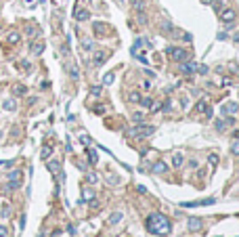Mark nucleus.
<instances>
[{
	"label": "nucleus",
	"instance_id": "f257e3e1",
	"mask_svg": "<svg viewBox=\"0 0 239 237\" xmlns=\"http://www.w3.org/2000/svg\"><path fill=\"white\" fill-rule=\"evenodd\" d=\"M145 227H147V231L157 233V235H166V233H170V220H168L164 214H157V212H153V214L147 216Z\"/></svg>",
	"mask_w": 239,
	"mask_h": 237
},
{
	"label": "nucleus",
	"instance_id": "f03ea898",
	"mask_svg": "<svg viewBox=\"0 0 239 237\" xmlns=\"http://www.w3.org/2000/svg\"><path fill=\"white\" fill-rule=\"evenodd\" d=\"M168 55L172 57L174 61H178V63H182V61H187V50H182V48H174V46H170L168 48Z\"/></svg>",
	"mask_w": 239,
	"mask_h": 237
},
{
	"label": "nucleus",
	"instance_id": "7ed1b4c3",
	"mask_svg": "<svg viewBox=\"0 0 239 237\" xmlns=\"http://www.w3.org/2000/svg\"><path fill=\"white\" fill-rule=\"evenodd\" d=\"M208 203H214V197H206V199H199V202H185L182 206L185 208H199V206H208Z\"/></svg>",
	"mask_w": 239,
	"mask_h": 237
},
{
	"label": "nucleus",
	"instance_id": "20e7f679",
	"mask_svg": "<svg viewBox=\"0 0 239 237\" xmlns=\"http://www.w3.org/2000/svg\"><path fill=\"white\" fill-rule=\"evenodd\" d=\"M153 126H139V128H134V134H141V136H149V134H153Z\"/></svg>",
	"mask_w": 239,
	"mask_h": 237
},
{
	"label": "nucleus",
	"instance_id": "39448f33",
	"mask_svg": "<svg viewBox=\"0 0 239 237\" xmlns=\"http://www.w3.org/2000/svg\"><path fill=\"white\" fill-rule=\"evenodd\" d=\"M237 109H239V105L237 103H225V105H222V113H225V116H233V113H237Z\"/></svg>",
	"mask_w": 239,
	"mask_h": 237
},
{
	"label": "nucleus",
	"instance_id": "423d86ee",
	"mask_svg": "<svg viewBox=\"0 0 239 237\" xmlns=\"http://www.w3.org/2000/svg\"><path fill=\"white\" fill-rule=\"evenodd\" d=\"M220 19H222V21H227V23H231V21L235 19V11H231V9L220 11Z\"/></svg>",
	"mask_w": 239,
	"mask_h": 237
},
{
	"label": "nucleus",
	"instance_id": "0eeeda50",
	"mask_svg": "<svg viewBox=\"0 0 239 237\" xmlns=\"http://www.w3.org/2000/svg\"><path fill=\"white\" fill-rule=\"evenodd\" d=\"M195 69H197V65H195V63H187V61H182V65H180V71H182V73H193Z\"/></svg>",
	"mask_w": 239,
	"mask_h": 237
},
{
	"label": "nucleus",
	"instance_id": "6e6552de",
	"mask_svg": "<svg viewBox=\"0 0 239 237\" xmlns=\"http://www.w3.org/2000/svg\"><path fill=\"white\" fill-rule=\"evenodd\" d=\"M202 227H203V223L199 218H189V229H191V231H199Z\"/></svg>",
	"mask_w": 239,
	"mask_h": 237
},
{
	"label": "nucleus",
	"instance_id": "1a4fd4ad",
	"mask_svg": "<svg viewBox=\"0 0 239 237\" xmlns=\"http://www.w3.org/2000/svg\"><path fill=\"white\" fill-rule=\"evenodd\" d=\"M151 170H153L155 174H164V172H166V164H164V162H155Z\"/></svg>",
	"mask_w": 239,
	"mask_h": 237
},
{
	"label": "nucleus",
	"instance_id": "9d476101",
	"mask_svg": "<svg viewBox=\"0 0 239 237\" xmlns=\"http://www.w3.org/2000/svg\"><path fill=\"white\" fill-rule=\"evenodd\" d=\"M182 160H185V157H182V153H174V157H172V166H174V168H180V166H182Z\"/></svg>",
	"mask_w": 239,
	"mask_h": 237
},
{
	"label": "nucleus",
	"instance_id": "9b49d317",
	"mask_svg": "<svg viewBox=\"0 0 239 237\" xmlns=\"http://www.w3.org/2000/svg\"><path fill=\"white\" fill-rule=\"evenodd\" d=\"M88 17H90V13L88 11H78L76 13V19H78V21H86Z\"/></svg>",
	"mask_w": 239,
	"mask_h": 237
},
{
	"label": "nucleus",
	"instance_id": "f8f14e48",
	"mask_svg": "<svg viewBox=\"0 0 239 237\" xmlns=\"http://www.w3.org/2000/svg\"><path fill=\"white\" fill-rule=\"evenodd\" d=\"M105 53H95V65H103V61H105Z\"/></svg>",
	"mask_w": 239,
	"mask_h": 237
},
{
	"label": "nucleus",
	"instance_id": "ddd939ff",
	"mask_svg": "<svg viewBox=\"0 0 239 237\" xmlns=\"http://www.w3.org/2000/svg\"><path fill=\"white\" fill-rule=\"evenodd\" d=\"M195 113H202V111H208V105H206V101H199L197 105H195V109H193Z\"/></svg>",
	"mask_w": 239,
	"mask_h": 237
},
{
	"label": "nucleus",
	"instance_id": "4468645a",
	"mask_svg": "<svg viewBox=\"0 0 239 237\" xmlns=\"http://www.w3.org/2000/svg\"><path fill=\"white\" fill-rule=\"evenodd\" d=\"M122 220V212H116L111 218H109V225H116V223H120Z\"/></svg>",
	"mask_w": 239,
	"mask_h": 237
},
{
	"label": "nucleus",
	"instance_id": "2eb2a0df",
	"mask_svg": "<svg viewBox=\"0 0 239 237\" xmlns=\"http://www.w3.org/2000/svg\"><path fill=\"white\" fill-rule=\"evenodd\" d=\"M19 40H21V36L17 34V32H13V34L9 36V42H11V44H17V42H19Z\"/></svg>",
	"mask_w": 239,
	"mask_h": 237
},
{
	"label": "nucleus",
	"instance_id": "dca6fc26",
	"mask_svg": "<svg viewBox=\"0 0 239 237\" xmlns=\"http://www.w3.org/2000/svg\"><path fill=\"white\" fill-rule=\"evenodd\" d=\"M84 199H86V202L95 199V191H90V189H84Z\"/></svg>",
	"mask_w": 239,
	"mask_h": 237
},
{
	"label": "nucleus",
	"instance_id": "f3484780",
	"mask_svg": "<svg viewBox=\"0 0 239 237\" xmlns=\"http://www.w3.org/2000/svg\"><path fill=\"white\" fill-rule=\"evenodd\" d=\"M15 101H13V99H6V101H4V109H9V111H13V109H15Z\"/></svg>",
	"mask_w": 239,
	"mask_h": 237
},
{
	"label": "nucleus",
	"instance_id": "a211bd4d",
	"mask_svg": "<svg viewBox=\"0 0 239 237\" xmlns=\"http://www.w3.org/2000/svg\"><path fill=\"white\" fill-rule=\"evenodd\" d=\"M113 82V73H105L103 76V84H111Z\"/></svg>",
	"mask_w": 239,
	"mask_h": 237
},
{
	"label": "nucleus",
	"instance_id": "6ab92c4d",
	"mask_svg": "<svg viewBox=\"0 0 239 237\" xmlns=\"http://www.w3.org/2000/svg\"><path fill=\"white\" fill-rule=\"evenodd\" d=\"M32 50H34L36 55H40V53L44 50V44H34V46H32Z\"/></svg>",
	"mask_w": 239,
	"mask_h": 237
},
{
	"label": "nucleus",
	"instance_id": "aec40b11",
	"mask_svg": "<svg viewBox=\"0 0 239 237\" xmlns=\"http://www.w3.org/2000/svg\"><path fill=\"white\" fill-rule=\"evenodd\" d=\"M208 162H210L212 166H216V164H218V155H216V153H212L210 157H208Z\"/></svg>",
	"mask_w": 239,
	"mask_h": 237
},
{
	"label": "nucleus",
	"instance_id": "412c9836",
	"mask_svg": "<svg viewBox=\"0 0 239 237\" xmlns=\"http://www.w3.org/2000/svg\"><path fill=\"white\" fill-rule=\"evenodd\" d=\"M50 153H53V147H44V149H42V157H44V160H46Z\"/></svg>",
	"mask_w": 239,
	"mask_h": 237
},
{
	"label": "nucleus",
	"instance_id": "4be33fe9",
	"mask_svg": "<svg viewBox=\"0 0 239 237\" xmlns=\"http://www.w3.org/2000/svg\"><path fill=\"white\" fill-rule=\"evenodd\" d=\"M225 126H227L225 120H218V122H216V128H218V130H225Z\"/></svg>",
	"mask_w": 239,
	"mask_h": 237
},
{
	"label": "nucleus",
	"instance_id": "5701e85b",
	"mask_svg": "<svg viewBox=\"0 0 239 237\" xmlns=\"http://www.w3.org/2000/svg\"><path fill=\"white\" fill-rule=\"evenodd\" d=\"M132 6H134L136 11H141V9H143V2H141V0H132Z\"/></svg>",
	"mask_w": 239,
	"mask_h": 237
},
{
	"label": "nucleus",
	"instance_id": "b1692460",
	"mask_svg": "<svg viewBox=\"0 0 239 237\" xmlns=\"http://www.w3.org/2000/svg\"><path fill=\"white\" fill-rule=\"evenodd\" d=\"M130 101H132V103H139V101H141V95H139V93H132V95H130Z\"/></svg>",
	"mask_w": 239,
	"mask_h": 237
},
{
	"label": "nucleus",
	"instance_id": "393cba45",
	"mask_svg": "<svg viewBox=\"0 0 239 237\" xmlns=\"http://www.w3.org/2000/svg\"><path fill=\"white\" fill-rule=\"evenodd\" d=\"M88 157H90V162H92V164H96V153L92 151V149H88Z\"/></svg>",
	"mask_w": 239,
	"mask_h": 237
},
{
	"label": "nucleus",
	"instance_id": "a878e982",
	"mask_svg": "<svg viewBox=\"0 0 239 237\" xmlns=\"http://www.w3.org/2000/svg\"><path fill=\"white\" fill-rule=\"evenodd\" d=\"M231 151H233V153H235V155H239V141H235V143H233V147H231Z\"/></svg>",
	"mask_w": 239,
	"mask_h": 237
},
{
	"label": "nucleus",
	"instance_id": "bb28decb",
	"mask_svg": "<svg viewBox=\"0 0 239 237\" xmlns=\"http://www.w3.org/2000/svg\"><path fill=\"white\" fill-rule=\"evenodd\" d=\"M15 95H25V86H15Z\"/></svg>",
	"mask_w": 239,
	"mask_h": 237
},
{
	"label": "nucleus",
	"instance_id": "cd10ccee",
	"mask_svg": "<svg viewBox=\"0 0 239 237\" xmlns=\"http://www.w3.org/2000/svg\"><path fill=\"white\" fill-rule=\"evenodd\" d=\"M139 103H143L145 107H151V99H141V101H139Z\"/></svg>",
	"mask_w": 239,
	"mask_h": 237
},
{
	"label": "nucleus",
	"instance_id": "c85d7f7f",
	"mask_svg": "<svg viewBox=\"0 0 239 237\" xmlns=\"http://www.w3.org/2000/svg\"><path fill=\"white\" fill-rule=\"evenodd\" d=\"M134 120H136V122H143V120H145V113H134Z\"/></svg>",
	"mask_w": 239,
	"mask_h": 237
},
{
	"label": "nucleus",
	"instance_id": "c756f323",
	"mask_svg": "<svg viewBox=\"0 0 239 237\" xmlns=\"http://www.w3.org/2000/svg\"><path fill=\"white\" fill-rule=\"evenodd\" d=\"M84 48L90 50V48H92V42H90V40H84Z\"/></svg>",
	"mask_w": 239,
	"mask_h": 237
},
{
	"label": "nucleus",
	"instance_id": "7c9ffc66",
	"mask_svg": "<svg viewBox=\"0 0 239 237\" xmlns=\"http://www.w3.org/2000/svg\"><path fill=\"white\" fill-rule=\"evenodd\" d=\"M99 93H101V88H99V86H95V88H90V95H99Z\"/></svg>",
	"mask_w": 239,
	"mask_h": 237
},
{
	"label": "nucleus",
	"instance_id": "2f4dec72",
	"mask_svg": "<svg viewBox=\"0 0 239 237\" xmlns=\"http://www.w3.org/2000/svg\"><path fill=\"white\" fill-rule=\"evenodd\" d=\"M88 183H96V174H88Z\"/></svg>",
	"mask_w": 239,
	"mask_h": 237
},
{
	"label": "nucleus",
	"instance_id": "473e14b6",
	"mask_svg": "<svg viewBox=\"0 0 239 237\" xmlns=\"http://www.w3.org/2000/svg\"><path fill=\"white\" fill-rule=\"evenodd\" d=\"M6 235V229H4V227H0V237H4Z\"/></svg>",
	"mask_w": 239,
	"mask_h": 237
},
{
	"label": "nucleus",
	"instance_id": "72a5a7b5",
	"mask_svg": "<svg viewBox=\"0 0 239 237\" xmlns=\"http://www.w3.org/2000/svg\"><path fill=\"white\" fill-rule=\"evenodd\" d=\"M233 136H235V139H239V130H235V132H233Z\"/></svg>",
	"mask_w": 239,
	"mask_h": 237
},
{
	"label": "nucleus",
	"instance_id": "f704fd0d",
	"mask_svg": "<svg viewBox=\"0 0 239 237\" xmlns=\"http://www.w3.org/2000/svg\"><path fill=\"white\" fill-rule=\"evenodd\" d=\"M233 40H235V42H239V32L235 34V38H233Z\"/></svg>",
	"mask_w": 239,
	"mask_h": 237
}]
</instances>
